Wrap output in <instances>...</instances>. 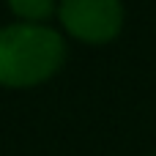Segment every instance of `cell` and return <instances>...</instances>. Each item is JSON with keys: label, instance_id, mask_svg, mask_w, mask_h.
I'll return each instance as SVG.
<instances>
[{"label": "cell", "instance_id": "cell-1", "mask_svg": "<svg viewBox=\"0 0 156 156\" xmlns=\"http://www.w3.org/2000/svg\"><path fill=\"white\" fill-rule=\"evenodd\" d=\"M66 60V41L47 25L14 22L0 27V85L36 88L52 80Z\"/></svg>", "mask_w": 156, "mask_h": 156}, {"label": "cell", "instance_id": "cell-3", "mask_svg": "<svg viewBox=\"0 0 156 156\" xmlns=\"http://www.w3.org/2000/svg\"><path fill=\"white\" fill-rule=\"evenodd\" d=\"M5 3L19 22H30V25H44L58 8L55 0H5Z\"/></svg>", "mask_w": 156, "mask_h": 156}, {"label": "cell", "instance_id": "cell-4", "mask_svg": "<svg viewBox=\"0 0 156 156\" xmlns=\"http://www.w3.org/2000/svg\"><path fill=\"white\" fill-rule=\"evenodd\" d=\"M154 156H156V154H154Z\"/></svg>", "mask_w": 156, "mask_h": 156}, {"label": "cell", "instance_id": "cell-2", "mask_svg": "<svg viewBox=\"0 0 156 156\" xmlns=\"http://www.w3.org/2000/svg\"><path fill=\"white\" fill-rule=\"evenodd\" d=\"M58 16L63 30L82 44H110L123 27L121 0H60Z\"/></svg>", "mask_w": 156, "mask_h": 156}]
</instances>
